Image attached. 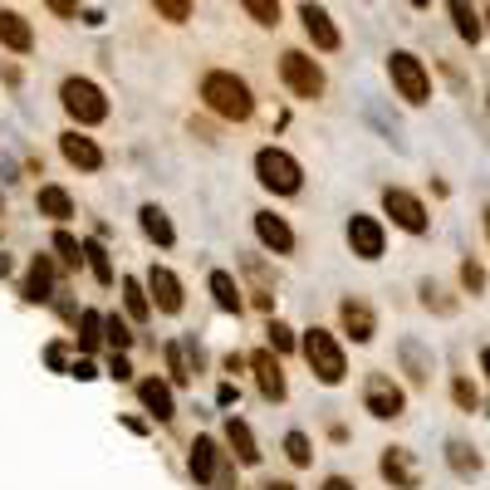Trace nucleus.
<instances>
[{
	"label": "nucleus",
	"mask_w": 490,
	"mask_h": 490,
	"mask_svg": "<svg viewBox=\"0 0 490 490\" xmlns=\"http://www.w3.org/2000/svg\"><path fill=\"white\" fill-rule=\"evenodd\" d=\"M98 339H103V319L94 310H84L79 314V348H98Z\"/></svg>",
	"instance_id": "29"
},
{
	"label": "nucleus",
	"mask_w": 490,
	"mask_h": 490,
	"mask_svg": "<svg viewBox=\"0 0 490 490\" xmlns=\"http://www.w3.org/2000/svg\"><path fill=\"white\" fill-rule=\"evenodd\" d=\"M256 235L275 256H289V250H295V231H289L285 216H275V211H256Z\"/></svg>",
	"instance_id": "11"
},
{
	"label": "nucleus",
	"mask_w": 490,
	"mask_h": 490,
	"mask_svg": "<svg viewBox=\"0 0 490 490\" xmlns=\"http://www.w3.org/2000/svg\"><path fill=\"white\" fill-rule=\"evenodd\" d=\"M486 30H490V11H486Z\"/></svg>",
	"instance_id": "51"
},
{
	"label": "nucleus",
	"mask_w": 490,
	"mask_h": 490,
	"mask_svg": "<svg viewBox=\"0 0 490 490\" xmlns=\"http://www.w3.org/2000/svg\"><path fill=\"white\" fill-rule=\"evenodd\" d=\"M480 368H486V378H490V348H480Z\"/></svg>",
	"instance_id": "47"
},
{
	"label": "nucleus",
	"mask_w": 490,
	"mask_h": 490,
	"mask_svg": "<svg viewBox=\"0 0 490 490\" xmlns=\"http://www.w3.org/2000/svg\"><path fill=\"white\" fill-rule=\"evenodd\" d=\"M84 260H88V270H94L98 285H113V265H108V250L98 241H84Z\"/></svg>",
	"instance_id": "27"
},
{
	"label": "nucleus",
	"mask_w": 490,
	"mask_h": 490,
	"mask_svg": "<svg viewBox=\"0 0 490 490\" xmlns=\"http://www.w3.org/2000/svg\"><path fill=\"white\" fill-rule=\"evenodd\" d=\"M402 363H407V373H412V383H426V373H432V363L422 358V348H417L412 339H402Z\"/></svg>",
	"instance_id": "30"
},
{
	"label": "nucleus",
	"mask_w": 490,
	"mask_h": 490,
	"mask_svg": "<svg viewBox=\"0 0 490 490\" xmlns=\"http://www.w3.org/2000/svg\"><path fill=\"white\" fill-rule=\"evenodd\" d=\"M59 98H65L69 118L84 123V128H94V123L108 118V98L98 94V84H88V79H65V84H59Z\"/></svg>",
	"instance_id": "4"
},
{
	"label": "nucleus",
	"mask_w": 490,
	"mask_h": 490,
	"mask_svg": "<svg viewBox=\"0 0 490 490\" xmlns=\"http://www.w3.org/2000/svg\"><path fill=\"white\" fill-rule=\"evenodd\" d=\"M59 152H65V162H69V167H79V172H98V167H103V152L94 148V138H79V133H65V138H59Z\"/></svg>",
	"instance_id": "14"
},
{
	"label": "nucleus",
	"mask_w": 490,
	"mask_h": 490,
	"mask_svg": "<svg viewBox=\"0 0 490 490\" xmlns=\"http://www.w3.org/2000/svg\"><path fill=\"white\" fill-rule=\"evenodd\" d=\"M279 74H285V84H289L295 98H319L324 94V74H319V65H314L310 54L285 50L279 54Z\"/></svg>",
	"instance_id": "6"
},
{
	"label": "nucleus",
	"mask_w": 490,
	"mask_h": 490,
	"mask_svg": "<svg viewBox=\"0 0 490 490\" xmlns=\"http://www.w3.org/2000/svg\"><path fill=\"white\" fill-rule=\"evenodd\" d=\"M44 363H50V368H65V348H59V343H50V348H44Z\"/></svg>",
	"instance_id": "43"
},
{
	"label": "nucleus",
	"mask_w": 490,
	"mask_h": 490,
	"mask_svg": "<svg viewBox=\"0 0 490 490\" xmlns=\"http://www.w3.org/2000/svg\"><path fill=\"white\" fill-rule=\"evenodd\" d=\"M148 295L157 299L162 314H177V310H181V279L172 275V270H162V265L148 270Z\"/></svg>",
	"instance_id": "12"
},
{
	"label": "nucleus",
	"mask_w": 490,
	"mask_h": 490,
	"mask_svg": "<svg viewBox=\"0 0 490 490\" xmlns=\"http://www.w3.org/2000/svg\"><path fill=\"white\" fill-rule=\"evenodd\" d=\"M451 397H456V402L466 407V412H476V387H471L466 378H456V383H451Z\"/></svg>",
	"instance_id": "38"
},
{
	"label": "nucleus",
	"mask_w": 490,
	"mask_h": 490,
	"mask_svg": "<svg viewBox=\"0 0 490 490\" xmlns=\"http://www.w3.org/2000/svg\"><path fill=\"white\" fill-rule=\"evenodd\" d=\"M461 285H466L471 295H480V289H486V270H480L476 260H466V265H461Z\"/></svg>",
	"instance_id": "37"
},
{
	"label": "nucleus",
	"mask_w": 490,
	"mask_h": 490,
	"mask_svg": "<svg viewBox=\"0 0 490 490\" xmlns=\"http://www.w3.org/2000/svg\"><path fill=\"white\" fill-rule=\"evenodd\" d=\"M348 245L358 260H383V226H378V216H348Z\"/></svg>",
	"instance_id": "9"
},
{
	"label": "nucleus",
	"mask_w": 490,
	"mask_h": 490,
	"mask_svg": "<svg viewBox=\"0 0 490 490\" xmlns=\"http://www.w3.org/2000/svg\"><path fill=\"white\" fill-rule=\"evenodd\" d=\"M412 5H417V11H422V5H432V0H412Z\"/></svg>",
	"instance_id": "49"
},
{
	"label": "nucleus",
	"mask_w": 490,
	"mask_h": 490,
	"mask_svg": "<svg viewBox=\"0 0 490 490\" xmlns=\"http://www.w3.org/2000/svg\"><path fill=\"white\" fill-rule=\"evenodd\" d=\"M256 177H260V187H265V192L295 196V192H299V181H304V172H299V162L289 157V152L260 148V152H256Z\"/></svg>",
	"instance_id": "3"
},
{
	"label": "nucleus",
	"mask_w": 490,
	"mask_h": 490,
	"mask_svg": "<svg viewBox=\"0 0 490 490\" xmlns=\"http://www.w3.org/2000/svg\"><path fill=\"white\" fill-rule=\"evenodd\" d=\"M387 74H393L397 94H402L407 103H426V98H432V79H426V69H422L417 54L393 50V54H387Z\"/></svg>",
	"instance_id": "5"
},
{
	"label": "nucleus",
	"mask_w": 490,
	"mask_h": 490,
	"mask_svg": "<svg viewBox=\"0 0 490 490\" xmlns=\"http://www.w3.org/2000/svg\"><path fill=\"white\" fill-rule=\"evenodd\" d=\"M108 378H118V383H128V378H133V363L123 358L118 348H113V358H108Z\"/></svg>",
	"instance_id": "39"
},
{
	"label": "nucleus",
	"mask_w": 490,
	"mask_h": 490,
	"mask_svg": "<svg viewBox=\"0 0 490 490\" xmlns=\"http://www.w3.org/2000/svg\"><path fill=\"white\" fill-rule=\"evenodd\" d=\"M69 378H79V383H88V378H98V368H94V363H88V358H79L74 368H69Z\"/></svg>",
	"instance_id": "42"
},
{
	"label": "nucleus",
	"mask_w": 490,
	"mask_h": 490,
	"mask_svg": "<svg viewBox=\"0 0 490 490\" xmlns=\"http://www.w3.org/2000/svg\"><path fill=\"white\" fill-rule=\"evenodd\" d=\"M167 368H172V383H192V368H187L181 343H167Z\"/></svg>",
	"instance_id": "34"
},
{
	"label": "nucleus",
	"mask_w": 490,
	"mask_h": 490,
	"mask_svg": "<svg viewBox=\"0 0 490 490\" xmlns=\"http://www.w3.org/2000/svg\"><path fill=\"white\" fill-rule=\"evenodd\" d=\"M138 397H142V407H148L157 422H167V417L177 412V407H172V387L157 383V378H142V383H138Z\"/></svg>",
	"instance_id": "20"
},
{
	"label": "nucleus",
	"mask_w": 490,
	"mask_h": 490,
	"mask_svg": "<svg viewBox=\"0 0 490 490\" xmlns=\"http://www.w3.org/2000/svg\"><path fill=\"white\" fill-rule=\"evenodd\" d=\"M152 11H157L162 20H172V25H187L192 20V0H152Z\"/></svg>",
	"instance_id": "31"
},
{
	"label": "nucleus",
	"mask_w": 490,
	"mask_h": 490,
	"mask_svg": "<svg viewBox=\"0 0 490 490\" xmlns=\"http://www.w3.org/2000/svg\"><path fill=\"white\" fill-rule=\"evenodd\" d=\"M383 211L393 216L402 231H412V235L426 231V206L417 202L412 192H402V187H387V192H383Z\"/></svg>",
	"instance_id": "8"
},
{
	"label": "nucleus",
	"mask_w": 490,
	"mask_h": 490,
	"mask_svg": "<svg viewBox=\"0 0 490 490\" xmlns=\"http://www.w3.org/2000/svg\"><path fill=\"white\" fill-rule=\"evenodd\" d=\"M447 11H451V20H456V34H461V40L476 44L486 25H480V15L471 11V0H447Z\"/></svg>",
	"instance_id": "22"
},
{
	"label": "nucleus",
	"mask_w": 490,
	"mask_h": 490,
	"mask_svg": "<svg viewBox=\"0 0 490 490\" xmlns=\"http://www.w3.org/2000/svg\"><path fill=\"white\" fill-rule=\"evenodd\" d=\"M50 285H54V260L34 256L30 279H25V299H30V304H44V299H50Z\"/></svg>",
	"instance_id": "21"
},
{
	"label": "nucleus",
	"mask_w": 490,
	"mask_h": 490,
	"mask_svg": "<svg viewBox=\"0 0 490 490\" xmlns=\"http://www.w3.org/2000/svg\"><path fill=\"white\" fill-rule=\"evenodd\" d=\"M123 299H128V314H133V319H148V310H152V304H148V289H142L133 275L123 279Z\"/></svg>",
	"instance_id": "28"
},
{
	"label": "nucleus",
	"mask_w": 490,
	"mask_h": 490,
	"mask_svg": "<svg viewBox=\"0 0 490 490\" xmlns=\"http://www.w3.org/2000/svg\"><path fill=\"white\" fill-rule=\"evenodd\" d=\"M0 44H5V50H15V54H30L34 50L30 20H25V15H15V11H0Z\"/></svg>",
	"instance_id": "15"
},
{
	"label": "nucleus",
	"mask_w": 490,
	"mask_h": 490,
	"mask_svg": "<svg viewBox=\"0 0 490 490\" xmlns=\"http://www.w3.org/2000/svg\"><path fill=\"white\" fill-rule=\"evenodd\" d=\"M447 466L456 471V476H476V471H480V456L466 447V441H447Z\"/></svg>",
	"instance_id": "26"
},
{
	"label": "nucleus",
	"mask_w": 490,
	"mask_h": 490,
	"mask_svg": "<svg viewBox=\"0 0 490 490\" xmlns=\"http://www.w3.org/2000/svg\"><path fill=\"white\" fill-rule=\"evenodd\" d=\"M226 447L235 451V461H241V466H256V461H260L256 432H250V426H245L241 417H231V422H226Z\"/></svg>",
	"instance_id": "17"
},
{
	"label": "nucleus",
	"mask_w": 490,
	"mask_h": 490,
	"mask_svg": "<svg viewBox=\"0 0 490 490\" xmlns=\"http://www.w3.org/2000/svg\"><path fill=\"white\" fill-rule=\"evenodd\" d=\"M299 20H304V34H310L314 44H319V50H339V25L329 20V11H324V5H314V0H304V5H299Z\"/></svg>",
	"instance_id": "10"
},
{
	"label": "nucleus",
	"mask_w": 490,
	"mask_h": 490,
	"mask_svg": "<svg viewBox=\"0 0 490 490\" xmlns=\"http://www.w3.org/2000/svg\"><path fill=\"white\" fill-rule=\"evenodd\" d=\"M103 329H108V343H113L118 353H123V348L133 343V329H128L123 319H118V314H108V319H103Z\"/></svg>",
	"instance_id": "36"
},
{
	"label": "nucleus",
	"mask_w": 490,
	"mask_h": 490,
	"mask_svg": "<svg viewBox=\"0 0 490 490\" xmlns=\"http://www.w3.org/2000/svg\"><path fill=\"white\" fill-rule=\"evenodd\" d=\"M250 363H256V373H260V393H265V402H285L289 387H285V373H279V363L270 358V353H256Z\"/></svg>",
	"instance_id": "19"
},
{
	"label": "nucleus",
	"mask_w": 490,
	"mask_h": 490,
	"mask_svg": "<svg viewBox=\"0 0 490 490\" xmlns=\"http://www.w3.org/2000/svg\"><path fill=\"white\" fill-rule=\"evenodd\" d=\"M486 235H490V206H486Z\"/></svg>",
	"instance_id": "50"
},
{
	"label": "nucleus",
	"mask_w": 490,
	"mask_h": 490,
	"mask_svg": "<svg viewBox=\"0 0 490 490\" xmlns=\"http://www.w3.org/2000/svg\"><path fill=\"white\" fill-rule=\"evenodd\" d=\"M363 407H368L378 422H397L402 407H407V397H402V387H397L387 373H373L368 383H363Z\"/></svg>",
	"instance_id": "7"
},
{
	"label": "nucleus",
	"mask_w": 490,
	"mask_h": 490,
	"mask_svg": "<svg viewBox=\"0 0 490 490\" xmlns=\"http://www.w3.org/2000/svg\"><path fill=\"white\" fill-rule=\"evenodd\" d=\"M54 250H59V260H65V265H79V260H84V245H79L69 231H54Z\"/></svg>",
	"instance_id": "33"
},
{
	"label": "nucleus",
	"mask_w": 490,
	"mask_h": 490,
	"mask_svg": "<svg viewBox=\"0 0 490 490\" xmlns=\"http://www.w3.org/2000/svg\"><path fill=\"white\" fill-rule=\"evenodd\" d=\"M142 231H148V241H157L162 250L177 241V231H172V221H167V211H162V206H142Z\"/></svg>",
	"instance_id": "24"
},
{
	"label": "nucleus",
	"mask_w": 490,
	"mask_h": 490,
	"mask_svg": "<svg viewBox=\"0 0 490 490\" xmlns=\"http://www.w3.org/2000/svg\"><path fill=\"white\" fill-rule=\"evenodd\" d=\"M50 11L59 15V20H79V0H50Z\"/></svg>",
	"instance_id": "41"
},
{
	"label": "nucleus",
	"mask_w": 490,
	"mask_h": 490,
	"mask_svg": "<svg viewBox=\"0 0 490 490\" xmlns=\"http://www.w3.org/2000/svg\"><path fill=\"white\" fill-rule=\"evenodd\" d=\"M265 490H295V486H289V480H270Z\"/></svg>",
	"instance_id": "46"
},
{
	"label": "nucleus",
	"mask_w": 490,
	"mask_h": 490,
	"mask_svg": "<svg viewBox=\"0 0 490 490\" xmlns=\"http://www.w3.org/2000/svg\"><path fill=\"white\" fill-rule=\"evenodd\" d=\"M202 98L211 113L231 118V123H245V118L256 113V98H250V88H245V79L226 74V69H211V74L202 79Z\"/></svg>",
	"instance_id": "1"
},
{
	"label": "nucleus",
	"mask_w": 490,
	"mask_h": 490,
	"mask_svg": "<svg viewBox=\"0 0 490 490\" xmlns=\"http://www.w3.org/2000/svg\"><path fill=\"white\" fill-rule=\"evenodd\" d=\"M0 275H11V256H0Z\"/></svg>",
	"instance_id": "48"
},
{
	"label": "nucleus",
	"mask_w": 490,
	"mask_h": 490,
	"mask_svg": "<svg viewBox=\"0 0 490 490\" xmlns=\"http://www.w3.org/2000/svg\"><path fill=\"white\" fill-rule=\"evenodd\" d=\"M256 25H279V0H241Z\"/></svg>",
	"instance_id": "32"
},
{
	"label": "nucleus",
	"mask_w": 490,
	"mask_h": 490,
	"mask_svg": "<svg viewBox=\"0 0 490 490\" xmlns=\"http://www.w3.org/2000/svg\"><path fill=\"white\" fill-rule=\"evenodd\" d=\"M211 295L226 314H241V289H235V279L226 270H211Z\"/></svg>",
	"instance_id": "25"
},
{
	"label": "nucleus",
	"mask_w": 490,
	"mask_h": 490,
	"mask_svg": "<svg viewBox=\"0 0 490 490\" xmlns=\"http://www.w3.org/2000/svg\"><path fill=\"white\" fill-rule=\"evenodd\" d=\"M265 333H270V343H275V348H279V353H289V348H295V333H289V329H285V324H270V329H265Z\"/></svg>",
	"instance_id": "40"
},
{
	"label": "nucleus",
	"mask_w": 490,
	"mask_h": 490,
	"mask_svg": "<svg viewBox=\"0 0 490 490\" xmlns=\"http://www.w3.org/2000/svg\"><path fill=\"white\" fill-rule=\"evenodd\" d=\"M221 451H216V441L211 437H196V447H192V476L202 480V486H216V476H221Z\"/></svg>",
	"instance_id": "16"
},
{
	"label": "nucleus",
	"mask_w": 490,
	"mask_h": 490,
	"mask_svg": "<svg viewBox=\"0 0 490 490\" xmlns=\"http://www.w3.org/2000/svg\"><path fill=\"white\" fill-rule=\"evenodd\" d=\"M40 216H54V221H65V216H74V196L65 192V187H40Z\"/></svg>",
	"instance_id": "23"
},
{
	"label": "nucleus",
	"mask_w": 490,
	"mask_h": 490,
	"mask_svg": "<svg viewBox=\"0 0 490 490\" xmlns=\"http://www.w3.org/2000/svg\"><path fill=\"white\" fill-rule=\"evenodd\" d=\"M324 490H353V480H343V476H329V480H324Z\"/></svg>",
	"instance_id": "45"
},
{
	"label": "nucleus",
	"mask_w": 490,
	"mask_h": 490,
	"mask_svg": "<svg viewBox=\"0 0 490 490\" xmlns=\"http://www.w3.org/2000/svg\"><path fill=\"white\" fill-rule=\"evenodd\" d=\"M383 476L393 480L397 490H417V466H412V456H407L402 447H387L383 451Z\"/></svg>",
	"instance_id": "18"
},
{
	"label": "nucleus",
	"mask_w": 490,
	"mask_h": 490,
	"mask_svg": "<svg viewBox=\"0 0 490 490\" xmlns=\"http://www.w3.org/2000/svg\"><path fill=\"white\" fill-rule=\"evenodd\" d=\"M235 397H241V393H235V387H231V383H226V387H221V393H216V402H221V407H231V402H235Z\"/></svg>",
	"instance_id": "44"
},
{
	"label": "nucleus",
	"mask_w": 490,
	"mask_h": 490,
	"mask_svg": "<svg viewBox=\"0 0 490 490\" xmlns=\"http://www.w3.org/2000/svg\"><path fill=\"white\" fill-rule=\"evenodd\" d=\"M299 348H304V358H310L314 378H319L324 387L343 383V373H348V363H343V348L333 343V333H329V329H310Z\"/></svg>",
	"instance_id": "2"
},
{
	"label": "nucleus",
	"mask_w": 490,
	"mask_h": 490,
	"mask_svg": "<svg viewBox=\"0 0 490 490\" xmlns=\"http://www.w3.org/2000/svg\"><path fill=\"white\" fill-rule=\"evenodd\" d=\"M285 456L295 461V466H310V437H304V432H289V437H285Z\"/></svg>",
	"instance_id": "35"
},
{
	"label": "nucleus",
	"mask_w": 490,
	"mask_h": 490,
	"mask_svg": "<svg viewBox=\"0 0 490 490\" xmlns=\"http://www.w3.org/2000/svg\"><path fill=\"white\" fill-rule=\"evenodd\" d=\"M339 319H343V329L353 333V343H368L378 333V319H373V310L363 304V299H343L339 304Z\"/></svg>",
	"instance_id": "13"
}]
</instances>
